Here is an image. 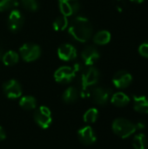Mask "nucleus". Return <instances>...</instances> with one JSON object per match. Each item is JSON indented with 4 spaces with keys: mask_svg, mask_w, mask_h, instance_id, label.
<instances>
[{
    "mask_svg": "<svg viewBox=\"0 0 148 149\" xmlns=\"http://www.w3.org/2000/svg\"><path fill=\"white\" fill-rule=\"evenodd\" d=\"M68 31L75 40L85 43L92 37V25L86 17L79 16L72 21Z\"/></svg>",
    "mask_w": 148,
    "mask_h": 149,
    "instance_id": "obj_1",
    "label": "nucleus"
},
{
    "mask_svg": "<svg viewBox=\"0 0 148 149\" xmlns=\"http://www.w3.org/2000/svg\"><path fill=\"white\" fill-rule=\"evenodd\" d=\"M99 79V72L97 68L89 66L85 69L81 75V92L80 94L83 98L90 96L91 92L89 91L90 86L96 85Z\"/></svg>",
    "mask_w": 148,
    "mask_h": 149,
    "instance_id": "obj_2",
    "label": "nucleus"
},
{
    "mask_svg": "<svg viewBox=\"0 0 148 149\" xmlns=\"http://www.w3.org/2000/svg\"><path fill=\"white\" fill-rule=\"evenodd\" d=\"M113 133L122 139L128 138L132 134H133L136 130V124H133L132 121L124 119L118 118L113 122Z\"/></svg>",
    "mask_w": 148,
    "mask_h": 149,
    "instance_id": "obj_3",
    "label": "nucleus"
},
{
    "mask_svg": "<svg viewBox=\"0 0 148 149\" xmlns=\"http://www.w3.org/2000/svg\"><path fill=\"white\" fill-rule=\"evenodd\" d=\"M22 58L26 62H32L37 60L41 55L40 47L32 43H26L23 45L19 49Z\"/></svg>",
    "mask_w": 148,
    "mask_h": 149,
    "instance_id": "obj_4",
    "label": "nucleus"
},
{
    "mask_svg": "<svg viewBox=\"0 0 148 149\" xmlns=\"http://www.w3.org/2000/svg\"><path fill=\"white\" fill-rule=\"evenodd\" d=\"M34 120L41 128H48L52 121V115L51 110L45 106L38 107L34 113Z\"/></svg>",
    "mask_w": 148,
    "mask_h": 149,
    "instance_id": "obj_5",
    "label": "nucleus"
},
{
    "mask_svg": "<svg viewBox=\"0 0 148 149\" xmlns=\"http://www.w3.org/2000/svg\"><path fill=\"white\" fill-rule=\"evenodd\" d=\"M94 103L99 106H105L107 104L112 97V90L105 87H95L92 90L91 94Z\"/></svg>",
    "mask_w": 148,
    "mask_h": 149,
    "instance_id": "obj_6",
    "label": "nucleus"
},
{
    "mask_svg": "<svg viewBox=\"0 0 148 149\" xmlns=\"http://www.w3.org/2000/svg\"><path fill=\"white\" fill-rule=\"evenodd\" d=\"M3 90L5 96L11 100L17 99L22 95L21 85L16 79H10L6 81L3 86Z\"/></svg>",
    "mask_w": 148,
    "mask_h": 149,
    "instance_id": "obj_7",
    "label": "nucleus"
},
{
    "mask_svg": "<svg viewBox=\"0 0 148 149\" xmlns=\"http://www.w3.org/2000/svg\"><path fill=\"white\" fill-rule=\"evenodd\" d=\"M24 23V17L20 10H12L8 17V27L10 31L17 32L21 30Z\"/></svg>",
    "mask_w": 148,
    "mask_h": 149,
    "instance_id": "obj_8",
    "label": "nucleus"
},
{
    "mask_svg": "<svg viewBox=\"0 0 148 149\" xmlns=\"http://www.w3.org/2000/svg\"><path fill=\"white\" fill-rule=\"evenodd\" d=\"M76 74L70 66H61L54 73V79L60 84H68L75 78Z\"/></svg>",
    "mask_w": 148,
    "mask_h": 149,
    "instance_id": "obj_9",
    "label": "nucleus"
},
{
    "mask_svg": "<svg viewBox=\"0 0 148 149\" xmlns=\"http://www.w3.org/2000/svg\"><path fill=\"white\" fill-rule=\"evenodd\" d=\"M133 81V76L130 72L121 70L117 72L113 78V83L115 87L119 89H125L128 87Z\"/></svg>",
    "mask_w": 148,
    "mask_h": 149,
    "instance_id": "obj_10",
    "label": "nucleus"
},
{
    "mask_svg": "<svg viewBox=\"0 0 148 149\" xmlns=\"http://www.w3.org/2000/svg\"><path fill=\"white\" fill-rule=\"evenodd\" d=\"M58 5L62 15L65 17L77 13L80 9L79 0H58Z\"/></svg>",
    "mask_w": 148,
    "mask_h": 149,
    "instance_id": "obj_11",
    "label": "nucleus"
},
{
    "mask_svg": "<svg viewBox=\"0 0 148 149\" xmlns=\"http://www.w3.org/2000/svg\"><path fill=\"white\" fill-rule=\"evenodd\" d=\"M100 57L99 52L98 49L93 45H88L86 46L81 53V58L87 66H92L97 60H99Z\"/></svg>",
    "mask_w": 148,
    "mask_h": 149,
    "instance_id": "obj_12",
    "label": "nucleus"
},
{
    "mask_svg": "<svg viewBox=\"0 0 148 149\" xmlns=\"http://www.w3.org/2000/svg\"><path fill=\"white\" fill-rule=\"evenodd\" d=\"M58 56L63 61H71L77 58V50L71 44H63L58 49Z\"/></svg>",
    "mask_w": 148,
    "mask_h": 149,
    "instance_id": "obj_13",
    "label": "nucleus"
},
{
    "mask_svg": "<svg viewBox=\"0 0 148 149\" xmlns=\"http://www.w3.org/2000/svg\"><path fill=\"white\" fill-rule=\"evenodd\" d=\"M78 137L79 141L85 145H92L95 143L97 138L96 134L92 127L86 126L78 131Z\"/></svg>",
    "mask_w": 148,
    "mask_h": 149,
    "instance_id": "obj_14",
    "label": "nucleus"
},
{
    "mask_svg": "<svg viewBox=\"0 0 148 149\" xmlns=\"http://www.w3.org/2000/svg\"><path fill=\"white\" fill-rule=\"evenodd\" d=\"M133 108L140 113H148V98L146 96H133Z\"/></svg>",
    "mask_w": 148,
    "mask_h": 149,
    "instance_id": "obj_15",
    "label": "nucleus"
},
{
    "mask_svg": "<svg viewBox=\"0 0 148 149\" xmlns=\"http://www.w3.org/2000/svg\"><path fill=\"white\" fill-rule=\"evenodd\" d=\"M110 100H111L112 104L118 107H126L130 102V98L122 92H119V93L112 94V97Z\"/></svg>",
    "mask_w": 148,
    "mask_h": 149,
    "instance_id": "obj_16",
    "label": "nucleus"
},
{
    "mask_svg": "<svg viewBox=\"0 0 148 149\" xmlns=\"http://www.w3.org/2000/svg\"><path fill=\"white\" fill-rule=\"evenodd\" d=\"M111 41V33L108 31L102 30L97 32L93 37V42L99 45H105Z\"/></svg>",
    "mask_w": 148,
    "mask_h": 149,
    "instance_id": "obj_17",
    "label": "nucleus"
},
{
    "mask_svg": "<svg viewBox=\"0 0 148 149\" xmlns=\"http://www.w3.org/2000/svg\"><path fill=\"white\" fill-rule=\"evenodd\" d=\"M79 90L74 86L68 87L63 93L62 99L65 103H73L79 98Z\"/></svg>",
    "mask_w": 148,
    "mask_h": 149,
    "instance_id": "obj_18",
    "label": "nucleus"
},
{
    "mask_svg": "<svg viewBox=\"0 0 148 149\" xmlns=\"http://www.w3.org/2000/svg\"><path fill=\"white\" fill-rule=\"evenodd\" d=\"M19 106L24 110H33L37 107V100L33 96H24L19 100Z\"/></svg>",
    "mask_w": 148,
    "mask_h": 149,
    "instance_id": "obj_19",
    "label": "nucleus"
},
{
    "mask_svg": "<svg viewBox=\"0 0 148 149\" xmlns=\"http://www.w3.org/2000/svg\"><path fill=\"white\" fill-rule=\"evenodd\" d=\"M3 63L7 66H11L16 65L19 60V55L14 51H9L3 54L2 57Z\"/></svg>",
    "mask_w": 148,
    "mask_h": 149,
    "instance_id": "obj_20",
    "label": "nucleus"
},
{
    "mask_svg": "<svg viewBox=\"0 0 148 149\" xmlns=\"http://www.w3.org/2000/svg\"><path fill=\"white\" fill-rule=\"evenodd\" d=\"M147 146V137L144 134H138L133 137V147L134 149H146Z\"/></svg>",
    "mask_w": 148,
    "mask_h": 149,
    "instance_id": "obj_21",
    "label": "nucleus"
},
{
    "mask_svg": "<svg viewBox=\"0 0 148 149\" xmlns=\"http://www.w3.org/2000/svg\"><path fill=\"white\" fill-rule=\"evenodd\" d=\"M67 26H68V19L67 17L64 15L58 17L53 22V28L57 31H62L65 30Z\"/></svg>",
    "mask_w": 148,
    "mask_h": 149,
    "instance_id": "obj_22",
    "label": "nucleus"
},
{
    "mask_svg": "<svg viewBox=\"0 0 148 149\" xmlns=\"http://www.w3.org/2000/svg\"><path fill=\"white\" fill-rule=\"evenodd\" d=\"M99 117V111L96 108L88 109L83 116V120L85 123H94Z\"/></svg>",
    "mask_w": 148,
    "mask_h": 149,
    "instance_id": "obj_23",
    "label": "nucleus"
},
{
    "mask_svg": "<svg viewBox=\"0 0 148 149\" xmlns=\"http://www.w3.org/2000/svg\"><path fill=\"white\" fill-rule=\"evenodd\" d=\"M21 3L24 9L30 11H36L39 7L37 0H21Z\"/></svg>",
    "mask_w": 148,
    "mask_h": 149,
    "instance_id": "obj_24",
    "label": "nucleus"
},
{
    "mask_svg": "<svg viewBox=\"0 0 148 149\" xmlns=\"http://www.w3.org/2000/svg\"><path fill=\"white\" fill-rule=\"evenodd\" d=\"M17 5V0H0V11H6Z\"/></svg>",
    "mask_w": 148,
    "mask_h": 149,
    "instance_id": "obj_25",
    "label": "nucleus"
},
{
    "mask_svg": "<svg viewBox=\"0 0 148 149\" xmlns=\"http://www.w3.org/2000/svg\"><path fill=\"white\" fill-rule=\"evenodd\" d=\"M139 53L140 56H142L143 58H148V41L142 43L140 46H139Z\"/></svg>",
    "mask_w": 148,
    "mask_h": 149,
    "instance_id": "obj_26",
    "label": "nucleus"
},
{
    "mask_svg": "<svg viewBox=\"0 0 148 149\" xmlns=\"http://www.w3.org/2000/svg\"><path fill=\"white\" fill-rule=\"evenodd\" d=\"M136 127H137V130H142L146 127V124L144 121H139L136 124Z\"/></svg>",
    "mask_w": 148,
    "mask_h": 149,
    "instance_id": "obj_27",
    "label": "nucleus"
},
{
    "mask_svg": "<svg viewBox=\"0 0 148 149\" xmlns=\"http://www.w3.org/2000/svg\"><path fill=\"white\" fill-rule=\"evenodd\" d=\"M6 137V134H5V131L4 129L0 126V141H3Z\"/></svg>",
    "mask_w": 148,
    "mask_h": 149,
    "instance_id": "obj_28",
    "label": "nucleus"
},
{
    "mask_svg": "<svg viewBox=\"0 0 148 149\" xmlns=\"http://www.w3.org/2000/svg\"><path fill=\"white\" fill-rule=\"evenodd\" d=\"M130 1L133 3H142L145 0H130Z\"/></svg>",
    "mask_w": 148,
    "mask_h": 149,
    "instance_id": "obj_29",
    "label": "nucleus"
},
{
    "mask_svg": "<svg viewBox=\"0 0 148 149\" xmlns=\"http://www.w3.org/2000/svg\"><path fill=\"white\" fill-rule=\"evenodd\" d=\"M2 57H3V49L0 45V58H2Z\"/></svg>",
    "mask_w": 148,
    "mask_h": 149,
    "instance_id": "obj_30",
    "label": "nucleus"
}]
</instances>
